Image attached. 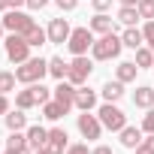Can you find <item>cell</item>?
<instances>
[{
    "label": "cell",
    "mask_w": 154,
    "mask_h": 154,
    "mask_svg": "<svg viewBox=\"0 0 154 154\" xmlns=\"http://www.w3.org/2000/svg\"><path fill=\"white\" fill-rule=\"evenodd\" d=\"M63 154H91V151H88V145H69Z\"/></svg>",
    "instance_id": "obj_33"
},
{
    "label": "cell",
    "mask_w": 154,
    "mask_h": 154,
    "mask_svg": "<svg viewBox=\"0 0 154 154\" xmlns=\"http://www.w3.org/2000/svg\"><path fill=\"white\" fill-rule=\"evenodd\" d=\"M112 27H115V18H109V15H103V12H97L94 18H91V30L94 33H112Z\"/></svg>",
    "instance_id": "obj_13"
},
{
    "label": "cell",
    "mask_w": 154,
    "mask_h": 154,
    "mask_svg": "<svg viewBox=\"0 0 154 154\" xmlns=\"http://www.w3.org/2000/svg\"><path fill=\"white\" fill-rule=\"evenodd\" d=\"M136 18H142L136 6H121V9H118V21H121V24L133 27V24H136Z\"/></svg>",
    "instance_id": "obj_24"
},
{
    "label": "cell",
    "mask_w": 154,
    "mask_h": 154,
    "mask_svg": "<svg viewBox=\"0 0 154 154\" xmlns=\"http://www.w3.org/2000/svg\"><path fill=\"white\" fill-rule=\"evenodd\" d=\"M139 0H121V6H136Z\"/></svg>",
    "instance_id": "obj_41"
},
{
    "label": "cell",
    "mask_w": 154,
    "mask_h": 154,
    "mask_svg": "<svg viewBox=\"0 0 154 154\" xmlns=\"http://www.w3.org/2000/svg\"><path fill=\"white\" fill-rule=\"evenodd\" d=\"M139 142H142V130L139 127H124L121 130V145L124 148H136Z\"/></svg>",
    "instance_id": "obj_18"
},
{
    "label": "cell",
    "mask_w": 154,
    "mask_h": 154,
    "mask_svg": "<svg viewBox=\"0 0 154 154\" xmlns=\"http://www.w3.org/2000/svg\"><path fill=\"white\" fill-rule=\"evenodd\" d=\"M136 9H139V15L142 18H154V0H139V3H136Z\"/></svg>",
    "instance_id": "obj_29"
},
{
    "label": "cell",
    "mask_w": 154,
    "mask_h": 154,
    "mask_svg": "<svg viewBox=\"0 0 154 154\" xmlns=\"http://www.w3.org/2000/svg\"><path fill=\"white\" fill-rule=\"evenodd\" d=\"M97 106V94L91 91V88H75V109H82V112H91Z\"/></svg>",
    "instance_id": "obj_12"
},
{
    "label": "cell",
    "mask_w": 154,
    "mask_h": 154,
    "mask_svg": "<svg viewBox=\"0 0 154 154\" xmlns=\"http://www.w3.org/2000/svg\"><path fill=\"white\" fill-rule=\"evenodd\" d=\"M45 72H48V60H42V57H27V60L15 69V79L24 82V85H33V82H42Z\"/></svg>",
    "instance_id": "obj_2"
},
{
    "label": "cell",
    "mask_w": 154,
    "mask_h": 154,
    "mask_svg": "<svg viewBox=\"0 0 154 154\" xmlns=\"http://www.w3.org/2000/svg\"><path fill=\"white\" fill-rule=\"evenodd\" d=\"M27 6L30 9H42V6H48V0H27Z\"/></svg>",
    "instance_id": "obj_36"
},
{
    "label": "cell",
    "mask_w": 154,
    "mask_h": 154,
    "mask_svg": "<svg viewBox=\"0 0 154 154\" xmlns=\"http://www.w3.org/2000/svg\"><path fill=\"white\" fill-rule=\"evenodd\" d=\"M45 142H48V130L45 127H30L27 130V145H36V148H45Z\"/></svg>",
    "instance_id": "obj_17"
},
{
    "label": "cell",
    "mask_w": 154,
    "mask_h": 154,
    "mask_svg": "<svg viewBox=\"0 0 154 154\" xmlns=\"http://www.w3.org/2000/svg\"><path fill=\"white\" fill-rule=\"evenodd\" d=\"M142 133H154V106H151L148 115L142 118Z\"/></svg>",
    "instance_id": "obj_31"
},
{
    "label": "cell",
    "mask_w": 154,
    "mask_h": 154,
    "mask_svg": "<svg viewBox=\"0 0 154 154\" xmlns=\"http://www.w3.org/2000/svg\"><path fill=\"white\" fill-rule=\"evenodd\" d=\"M69 24H66V18H51V24H48V42H54V45H60V42H66L69 39Z\"/></svg>",
    "instance_id": "obj_11"
},
{
    "label": "cell",
    "mask_w": 154,
    "mask_h": 154,
    "mask_svg": "<svg viewBox=\"0 0 154 154\" xmlns=\"http://www.w3.org/2000/svg\"><path fill=\"white\" fill-rule=\"evenodd\" d=\"M6 154H24V151H15V148H6Z\"/></svg>",
    "instance_id": "obj_43"
},
{
    "label": "cell",
    "mask_w": 154,
    "mask_h": 154,
    "mask_svg": "<svg viewBox=\"0 0 154 154\" xmlns=\"http://www.w3.org/2000/svg\"><path fill=\"white\" fill-rule=\"evenodd\" d=\"M142 33H145V42H148V45H151V48H154V21H148V24H145V30H142Z\"/></svg>",
    "instance_id": "obj_32"
},
{
    "label": "cell",
    "mask_w": 154,
    "mask_h": 154,
    "mask_svg": "<svg viewBox=\"0 0 154 154\" xmlns=\"http://www.w3.org/2000/svg\"><path fill=\"white\" fill-rule=\"evenodd\" d=\"M24 39H27V45H30V48L45 45V42H48V30H42V27H36V24H33V27L24 33Z\"/></svg>",
    "instance_id": "obj_16"
},
{
    "label": "cell",
    "mask_w": 154,
    "mask_h": 154,
    "mask_svg": "<svg viewBox=\"0 0 154 154\" xmlns=\"http://www.w3.org/2000/svg\"><path fill=\"white\" fill-rule=\"evenodd\" d=\"M79 133H82L85 139H100V133H103L100 118L91 115V112H82V115H79Z\"/></svg>",
    "instance_id": "obj_8"
},
{
    "label": "cell",
    "mask_w": 154,
    "mask_h": 154,
    "mask_svg": "<svg viewBox=\"0 0 154 154\" xmlns=\"http://www.w3.org/2000/svg\"><path fill=\"white\" fill-rule=\"evenodd\" d=\"M91 154H115V151H112V148H109V145H97V148H94V151H91Z\"/></svg>",
    "instance_id": "obj_38"
},
{
    "label": "cell",
    "mask_w": 154,
    "mask_h": 154,
    "mask_svg": "<svg viewBox=\"0 0 154 154\" xmlns=\"http://www.w3.org/2000/svg\"><path fill=\"white\" fill-rule=\"evenodd\" d=\"M100 94H103V100H106V103H115V100H121V97H124V82H118V79H115V82H106Z\"/></svg>",
    "instance_id": "obj_14"
},
{
    "label": "cell",
    "mask_w": 154,
    "mask_h": 154,
    "mask_svg": "<svg viewBox=\"0 0 154 154\" xmlns=\"http://www.w3.org/2000/svg\"><path fill=\"white\" fill-rule=\"evenodd\" d=\"M136 60H124V63H118V82H133L136 79Z\"/></svg>",
    "instance_id": "obj_23"
},
{
    "label": "cell",
    "mask_w": 154,
    "mask_h": 154,
    "mask_svg": "<svg viewBox=\"0 0 154 154\" xmlns=\"http://www.w3.org/2000/svg\"><path fill=\"white\" fill-rule=\"evenodd\" d=\"M24 124H27L24 109H15V112H9V115H6V127H9V130H24Z\"/></svg>",
    "instance_id": "obj_26"
},
{
    "label": "cell",
    "mask_w": 154,
    "mask_h": 154,
    "mask_svg": "<svg viewBox=\"0 0 154 154\" xmlns=\"http://www.w3.org/2000/svg\"><path fill=\"white\" fill-rule=\"evenodd\" d=\"M97 118H100V124H103L106 130H115V133H121V130L127 127V115H124L115 103H103L100 112H97Z\"/></svg>",
    "instance_id": "obj_3"
},
{
    "label": "cell",
    "mask_w": 154,
    "mask_h": 154,
    "mask_svg": "<svg viewBox=\"0 0 154 154\" xmlns=\"http://www.w3.org/2000/svg\"><path fill=\"white\" fill-rule=\"evenodd\" d=\"M121 39H124V45H127V48H139V45L145 42V33H142V30H136V27H127V30L121 33Z\"/></svg>",
    "instance_id": "obj_20"
},
{
    "label": "cell",
    "mask_w": 154,
    "mask_h": 154,
    "mask_svg": "<svg viewBox=\"0 0 154 154\" xmlns=\"http://www.w3.org/2000/svg\"><path fill=\"white\" fill-rule=\"evenodd\" d=\"M121 48H124V39H121V36H115V33H103L100 39H94L91 54H94V60H112V57L121 54Z\"/></svg>",
    "instance_id": "obj_1"
},
{
    "label": "cell",
    "mask_w": 154,
    "mask_h": 154,
    "mask_svg": "<svg viewBox=\"0 0 154 154\" xmlns=\"http://www.w3.org/2000/svg\"><path fill=\"white\" fill-rule=\"evenodd\" d=\"M9 112V100H6V94H0V115H6Z\"/></svg>",
    "instance_id": "obj_37"
},
{
    "label": "cell",
    "mask_w": 154,
    "mask_h": 154,
    "mask_svg": "<svg viewBox=\"0 0 154 154\" xmlns=\"http://www.w3.org/2000/svg\"><path fill=\"white\" fill-rule=\"evenodd\" d=\"M15 82H18V79H15V72H6V69H3V72H0V94L15 91Z\"/></svg>",
    "instance_id": "obj_28"
},
{
    "label": "cell",
    "mask_w": 154,
    "mask_h": 154,
    "mask_svg": "<svg viewBox=\"0 0 154 154\" xmlns=\"http://www.w3.org/2000/svg\"><path fill=\"white\" fill-rule=\"evenodd\" d=\"M136 154H154V133H148V136L136 145Z\"/></svg>",
    "instance_id": "obj_30"
},
{
    "label": "cell",
    "mask_w": 154,
    "mask_h": 154,
    "mask_svg": "<svg viewBox=\"0 0 154 154\" xmlns=\"http://www.w3.org/2000/svg\"><path fill=\"white\" fill-rule=\"evenodd\" d=\"M66 130H60V127H54V130H48V142H45V154H63L69 145H66Z\"/></svg>",
    "instance_id": "obj_10"
},
{
    "label": "cell",
    "mask_w": 154,
    "mask_h": 154,
    "mask_svg": "<svg viewBox=\"0 0 154 154\" xmlns=\"http://www.w3.org/2000/svg\"><path fill=\"white\" fill-rule=\"evenodd\" d=\"M91 69H94V63L85 57V54H75L72 60H69V72H66V82H72L75 88L79 85H85L88 82V75H91Z\"/></svg>",
    "instance_id": "obj_4"
},
{
    "label": "cell",
    "mask_w": 154,
    "mask_h": 154,
    "mask_svg": "<svg viewBox=\"0 0 154 154\" xmlns=\"http://www.w3.org/2000/svg\"><path fill=\"white\" fill-rule=\"evenodd\" d=\"M54 3H57L63 12H69V9H75V3H79V0H54Z\"/></svg>",
    "instance_id": "obj_34"
},
{
    "label": "cell",
    "mask_w": 154,
    "mask_h": 154,
    "mask_svg": "<svg viewBox=\"0 0 154 154\" xmlns=\"http://www.w3.org/2000/svg\"><path fill=\"white\" fill-rule=\"evenodd\" d=\"M3 27H6V30H12V33H27V30L33 27V18H30L27 12L9 9V12H6V18H3Z\"/></svg>",
    "instance_id": "obj_7"
},
{
    "label": "cell",
    "mask_w": 154,
    "mask_h": 154,
    "mask_svg": "<svg viewBox=\"0 0 154 154\" xmlns=\"http://www.w3.org/2000/svg\"><path fill=\"white\" fill-rule=\"evenodd\" d=\"M6 57L12 63H24L30 57V45H27L24 33H9V39H6Z\"/></svg>",
    "instance_id": "obj_5"
},
{
    "label": "cell",
    "mask_w": 154,
    "mask_h": 154,
    "mask_svg": "<svg viewBox=\"0 0 154 154\" xmlns=\"http://www.w3.org/2000/svg\"><path fill=\"white\" fill-rule=\"evenodd\" d=\"M91 3H94V9H97V12H106V9L112 6V0H91Z\"/></svg>",
    "instance_id": "obj_35"
},
{
    "label": "cell",
    "mask_w": 154,
    "mask_h": 154,
    "mask_svg": "<svg viewBox=\"0 0 154 154\" xmlns=\"http://www.w3.org/2000/svg\"><path fill=\"white\" fill-rule=\"evenodd\" d=\"M136 66H154V48H136Z\"/></svg>",
    "instance_id": "obj_27"
},
{
    "label": "cell",
    "mask_w": 154,
    "mask_h": 154,
    "mask_svg": "<svg viewBox=\"0 0 154 154\" xmlns=\"http://www.w3.org/2000/svg\"><path fill=\"white\" fill-rule=\"evenodd\" d=\"M6 3H9V9H18V6H24V3H27V0H6Z\"/></svg>",
    "instance_id": "obj_40"
},
{
    "label": "cell",
    "mask_w": 154,
    "mask_h": 154,
    "mask_svg": "<svg viewBox=\"0 0 154 154\" xmlns=\"http://www.w3.org/2000/svg\"><path fill=\"white\" fill-rule=\"evenodd\" d=\"M66 45H69L72 54H85V51L94 45V30H91V27H75V30L69 33Z\"/></svg>",
    "instance_id": "obj_6"
},
{
    "label": "cell",
    "mask_w": 154,
    "mask_h": 154,
    "mask_svg": "<svg viewBox=\"0 0 154 154\" xmlns=\"http://www.w3.org/2000/svg\"><path fill=\"white\" fill-rule=\"evenodd\" d=\"M3 9H9V3H6V0H0V12H3Z\"/></svg>",
    "instance_id": "obj_42"
},
{
    "label": "cell",
    "mask_w": 154,
    "mask_h": 154,
    "mask_svg": "<svg viewBox=\"0 0 154 154\" xmlns=\"http://www.w3.org/2000/svg\"><path fill=\"white\" fill-rule=\"evenodd\" d=\"M0 33H3V21H0Z\"/></svg>",
    "instance_id": "obj_44"
},
{
    "label": "cell",
    "mask_w": 154,
    "mask_h": 154,
    "mask_svg": "<svg viewBox=\"0 0 154 154\" xmlns=\"http://www.w3.org/2000/svg\"><path fill=\"white\" fill-rule=\"evenodd\" d=\"M51 97H54V100H57V103H60V106H63V109L69 112V109L75 106V85L63 79V82H60V85H57V88L51 91Z\"/></svg>",
    "instance_id": "obj_9"
},
{
    "label": "cell",
    "mask_w": 154,
    "mask_h": 154,
    "mask_svg": "<svg viewBox=\"0 0 154 154\" xmlns=\"http://www.w3.org/2000/svg\"><path fill=\"white\" fill-rule=\"evenodd\" d=\"M24 154H45V148H36V145H27Z\"/></svg>",
    "instance_id": "obj_39"
},
{
    "label": "cell",
    "mask_w": 154,
    "mask_h": 154,
    "mask_svg": "<svg viewBox=\"0 0 154 154\" xmlns=\"http://www.w3.org/2000/svg\"><path fill=\"white\" fill-rule=\"evenodd\" d=\"M42 115H45L48 121H57V118H63V115H66V109H63L57 100H48V103H42Z\"/></svg>",
    "instance_id": "obj_22"
},
{
    "label": "cell",
    "mask_w": 154,
    "mask_h": 154,
    "mask_svg": "<svg viewBox=\"0 0 154 154\" xmlns=\"http://www.w3.org/2000/svg\"><path fill=\"white\" fill-rule=\"evenodd\" d=\"M133 103H136L139 109H151V106H154V88H148V85L136 88V94H133Z\"/></svg>",
    "instance_id": "obj_15"
},
{
    "label": "cell",
    "mask_w": 154,
    "mask_h": 154,
    "mask_svg": "<svg viewBox=\"0 0 154 154\" xmlns=\"http://www.w3.org/2000/svg\"><path fill=\"white\" fill-rule=\"evenodd\" d=\"M6 148H15V151H24V148H27V133H21V130H9V139H6Z\"/></svg>",
    "instance_id": "obj_25"
},
{
    "label": "cell",
    "mask_w": 154,
    "mask_h": 154,
    "mask_svg": "<svg viewBox=\"0 0 154 154\" xmlns=\"http://www.w3.org/2000/svg\"><path fill=\"white\" fill-rule=\"evenodd\" d=\"M66 72H69V63H63V57H51L48 60V75H54L57 82L66 79Z\"/></svg>",
    "instance_id": "obj_19"
},
{
    "label": "cell",
    "mask_w": 154,
    "mask_h": 154,
    "mask_svg": "<svg viewBox=\"0 0 154 154\" xmlns=\"http://www.w3.org/2000/svg\"><path fill=\"white\" fill-rule=\"evenodd\" d=\"M15 106H18V109H24V112L36 106V97H33V91H30V85H27L24 91H18V94H15Z\"/></svg>",
    "instance_id": "obj_21"
}]
</instances>
